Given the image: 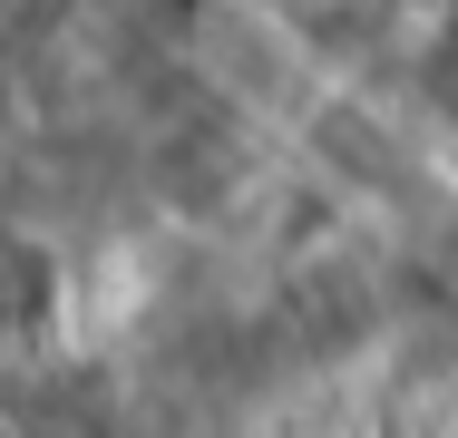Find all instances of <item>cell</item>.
Returning <instances> with one entry per match:
<instances>
[{"instance_id": "obj_1", "label": "cell", "mask_w": 458, "mask_h": 438, "mask_svg": "<svg viewBox=\"0 0 458 438\" xmlns=\"http://www.w3.org/2000/svg\"><path fill=\"white\" fill-rule=\"evenodd\" d=\"M312 147H322L332 166L352 175V185H400V175H410V156H400V137H390L380 117H361V107H332V117L312 127Z\"/></svg>"}, {"instance_id": "obj_2", "label": "cell", "mask_w": 458, "mask_h": 438, "mask_svg": "<svg viewBox=\"0 0 458 438\" xmlns=\"http://www.w3.org/2000/svg\"><path fill=\"white\" fill-rule=\"evenodd\" d=\"M439 273H449V282H458V205H449V215H439Z\"/></svg>"}]
</instances>
